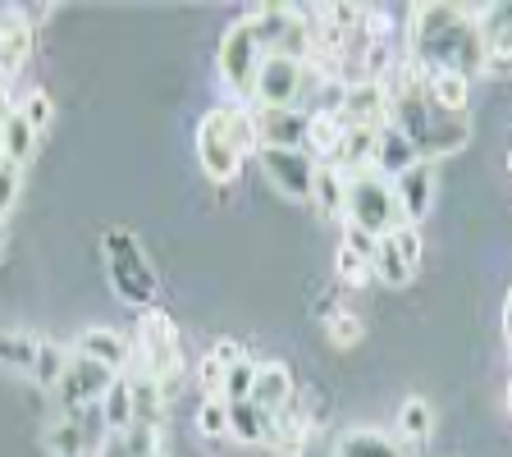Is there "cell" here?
I'll list each match as a JSON object with an SVG mask.
<instances>
[{"label":"cell","mask_w":512,"mask_h":457,"mask_svg":"<svg viewBox=\"0 0 512 457\" xmlns=\"http://www.w3.org/2000/svg\"><path fill=\"white\" fill-rule=\"evenodd\" d=\"M334 275H339V284H348V288H362V284H371V279H375V270H371V256H362V252H357V247L339 243V252H334Z\"/></svg>","instance_id":"cell-33"},{"label":"cell","mask_w":512,"mask_h":457,"mask_svg":"<svg viewBox=\"0 0 512 457\" xmlns=\"http://www.w3.org/2000/svg\"><path fill=\"white\" fill-rule=\"evenodd\" d=\"M5 243H10V229H5V220H0V256H5Z\"/></svg>","instance_id":"cell-44"},{"label":"cell","mask_w":512,"mask_h":457,"mask_svg":"<svg viewBox=\"0 0 512 457\" xmlns=\"http://www.w3.org/2000/svg\"><path fill=\"white\" fill-rule=\"evenodd\" d=\"M261 42H256V28L252 19H238L224 28L220 37V78L229 83V92L243 101V106H252V87H256V69H261Z\"/></svg>","instance_id":"cell-7"},{"label":"cell","mask_w":512,"mask_h":457,"mask_svg":"<svg viewBox=\"0 0 512 457\" xmlns=\"http://www.w3.org/2000/svg\"><path fill=\"white\" fill-rule=\"evenodd\" d=\"M307 435H311V412H307V403L293 394L275 412V430H270L266 448H275V453H302V448H307Z\"/></svg>","instance_id":"cell-18"},{"label":"cell","mask_w":512,"mask_h":457,"mask_svg":"<svg viewBox=\"0 0 512 457\" xmlns=\"http://www.w3.org/2000/svg\"><path fill=\"white\" fill-rule=\"evenodd\" d=\"M343 133H348V124H343L339 115H311V128H307V151L316 165H330L334 151H339Z\"/></svg>","instance_id":"cell-28"},{"label":"cell","mask_w":512,"mask_h":457,"mask_svg":"<svg viewBox=\"0 0 512 457\" xmlns=\"http://www.w3.org/2000/svg\"><path fill=\"white\" fill-rule=\"evenodd\" d=\"M37 348H42V339H32V334H19V330H14V334H0V366L32 375Z\"/></svg>","instance_id":"cell-32"},{"label":"cell","mask_w":512,"mask_h":457,"mask_svg":"<svg viewBox=\"0 0 512 457\" xmlns=\"http://www.w3.org/2000/svg\"><path fill=\"white\" fill-rule=\"evenodd\" d=\"M128 375V389H133V412H138V421H147V426H160V416H165V384L156 380L151 371H124Z\"/></svg>","instance_id":"cell-24"},{"label":"cell","mask_w":512,"mask_h":457,"mask_svg":"<svg viewBox=\"0 0 512 457\" xmlns=\"http://www.w3.org/2000/svg\"><path fill=\"white\" fill-rule=\"evenodd\" d=\"M224 375H229V366L215 362L211 352H206L202 362H197V384H202L206 398H224Z\"/></svg>","instance_id":"cell-40"},{"label":"cell","mask_w":512,"mask_h":457,"mask_svg":"<svg viewBox=\"0 0 512 457\" xmlns=\"http://www.w3.org/2000/svg\"><path fill=\"white\" fill-rule=\"evenodd\" d=\"M256 124H261V147H302L307 151L311 110H298V106L256 110Z\"/></svg>","instance_id":"cell-14"},{"label":"cell","mask_w":512,"mask_h":457,"mask_svg":"<svg viewBox=\"0 0 512 457\" xmlns=\"http://www.w3.org/2000/svg\"><path fill=\"white\" fill-rule=\"evenodd\" d=\"M106 435H110V426H106V416H101V407H83V412L55 416L51 426L42 430V444L51 457H92V453H101Z\"/></svg>","instance_id":"cell-8"},{"label":"cell","mask_w":512,"mask_h":457,"mask_svg":"<svg viewBox=\"0 0 512 457\" xmlns=\"http://www.w3.org/2000/svg\"><path fill=\"white\" fill-rule=\"evenodd\" d=\"M503 334H508V343H512V288H508V302H503Z\"/></svg>","instance_id":"cell-43"},{"label":"cell","mask_w":512,"mask_h":457,"mask_svg":"<svg viewBox=\"0 0 512 457\" xmlns=\"http://www.w3.org/2000/svg\"><path fill=\"white\" fill-rule=\"evenodd\" d=\"M394 197H398V206H403L407 224L421 220V215L430 211V202H435V160H416L412 170L398 174Z\"/></svg>","instance_id":"cell-16"},{"label":"cell","mask_w":512,"mask_h":457,"mask_svg":"<svg viewBox=\"0 0 512 457\" xmlns=\"http://www.w3.org/2000/svg\"><path fill=\"white\" fill-rule=\"evenodd\" d=\"M375 133L380 128H362V124H352L348 133H343V142H339V151H334V170H343L352 179V174H362V170H371L375 165Z\"/></svg>","instance_id":"cell-21"},{"label":"cell","mask_w":512,"mask_h":457,"mask_svg":"<svg viewBox=\"0 0 512 457\" xmlns=\"http://www.w3.org/2000/svg\"><path fill=\"white\" fill-rule=\"evenodd\" d=\"M101 256H106V275L115 284V293L138 311L156 307V293H160V279L151 270V256L142 252V243L128 229H106L101 234Z\"/></svg>","instance_id":"cell-3"},{"label":"cell","mask_w":512,"mask_h":457,"mask_svg":"<svg viewBox=\"0 0 512 457\" xmlns=\"http://www.w3.org/2000/svg\"><path fill=\"white\" fill-rule=\"evenodd\" d=\"M32 46H37V28L28 23V14L23 10L0 14V78H5V83L32 60Z\"/></svg>","instance_id":"cell-13"},{"label":"cell","mask_w":512,"mask_h":457,"mask_svg":"<svg viewBox=\"0 0 512 457\" xmlns=\"http://www.w3.org/2000/svg\"><path fill=\"white\" fill-rule=\"evenodd\" d=\"M211 357H215V362H224V366H238V362H243V357H247V352H243V343H234V339H220V343H215V348H211Z\"/></svg>","instance_id":"cell-41"},{"label":"cell","mask_w":512,"mask_h":457,"mask_svg":"<svg viewBox=\"0 0 512 457\" xmlns=\"http://www.w3.org/2000/svg\"><path fill=\"white\" fill-rule=\"evenodd\" d=\"M14 110H19V115L28 119V124L37 128V133H46V128H51V115H55L51 96H46L42 87H32V92H23V101H19V106H14Z\"/></svg>","instance_id":"cell-37"},{"label":"cell","mask_w":512,"mask_h":457,"mask_svg":"<svg viewBox=\"0 0 512 457\" xmlns=\"http://www.w3.org/2000/svg\"><path fill=\"white\" fill-rule=\"evenodd\" d=\"M380 83H384V96H389V124H394L398 133H407V142L421 151V160H439V156H453L458 147H467L471 119L439 110L426 96L421 69H416L407 55L394 60V69H389Z\"/></svg>","instance_id":"cell-2"},{"label":"cell","mask_w":512,"mask_h":457,"mask_svg":"<svg viewBox=\"0 0 512 457\" xmlns=\"http://www.w3.org/2000/svg\"><path fill=\"white\" fill-rule=\"evenodd\" d=\"M325 330H330V343L334 348H352V343H362V320L352 316V311H330V320H325Z\"/></svg>","instance_id":"cell-38"},{"label":"cell","mask_w":512,"mask_h":457,"mask_svg":"<svg viewBox=\"0 0 512 457\" xmlns=\"http://www.w3.org/2000/svg\"><path fill=\"white\" fill-rule=\"evenodd\" d=\"M430 426H435V416H430V403L426 398H407L403 412H398V430H403V439H430Z\"/></svg>","instance_id":"cell-34"},{"label":"cell","mask_w":512,"mask_h":457,"mask_svg":"<svg viewBox=\"0 0 512 457\" xmlns=\"http://www.w3.org/2000/svg\"><path fill=\"white\" fill-rule=\"evenodd\" d=\"M293 394H298V389H293V375H288L284 362H256V384H252V403L256 407L279 412Z\"/></svg>","instance_id":"cell-20"},{"label":"cell","mask_w":512,"mask_h":457,"mask_svg":"<svg viewBox=\"0 0 512 457\" xmlns=\"http://www.w3.org/2000/svg\"><path fill=\"white\" fill-rule=\"evenodd\" d=\"M197 430H202L206 439L229 435V403H224V398H206V403L197 407Z\"/></svg>","instance_id":"cell-35"},{"label":"cell","mask_w":512,"mask_h":457,"mask_svg":"<svg viewBox=\"0 0 512 457\" xmlns=\"http://www.w3.org/2000/svg\"><path fill=\"white\" fill-rule=\"evenodd\" d=\"M334 457H403V444L394 435H380V430H352L339 439Z\"/></svg>","instance_id":"cell-27"},{"label":"cell","mask_w":512,"mask_h":457,"mask_svg":"<svg viewBox=\"0 0 512 457\" xmlns=\"http://www.w3.org/2000/svg\"><path fill=\"white\" fill-rule=\"evenodd\" d=\"M416 266H421V234H416V224H403V229H394V234L375 238V279L389 288H403L407 279L416 275Z\"/></svg>","instance_id":"cell-12"},{"label":"cell","mask_w":512,"mask_h":457,"mask_svg":"<svg viewBox=\"0 0 512 457\" xmlns=\"http://www.w3.org/2000/svg\"><path fill=\"white\" fill-rule=\"evenodd\" d=\"M83 357H92V362L110 366V371L124 375L128 366H133V352H138V343L128 339V334L119 330H106V325H92V330H83V339H78V348Z\"/></svg>","instance_id":"cell-15"},{"label":"cell","mask_w":512,"mask_h":457,"mask_svg":"<svg viewBox=\"0 0 512 457\" xmlns=\"http://www.w3.org/2000/svg\"><path fill=\"white\" fill-rule=\"evenodd\" d=\"M197 165H202L206 179H215V183H234L238 170H243V151L229 142L215 106L197 119Z\"/></svg>","instance_id":"cell-11"},{"label":"cell","mask_w":512,"mask_h":457,"mask_svg":"<svg viewBox=\"0 0 512 457\" xmlns=\"http://www.w3.org/2000/svg\"><path fill=\"white\" fill-rule=\"evenodd\" d=\"M252 384H256V362L243 357V362L229 366V375H224V403H243V398H252Z\"/></svg>","instance_id":"cell-36"},{"label":"cell","mask_w":512,"mask_h":457,"mask_svg":"<svg viewBox=\"0 0 512 457\" xmlns=\"http://www.w3.org/2000/svg\"><path fill=\"white\" fill-rule=\"evenodd\" d=\"M421 78H426V74H421ZM426 96L435 101L439 110H448V115H467V106H471V78L430 74L426 78Z\"/></svg>","instance_id":"cell-26"},{"label":"cell","mask_w":512,"mask_h":457,"mask_svg":"<svg viewBox=\"0 0 512 457\" xmlns=\"http://www.w3.org/2000/svg\"><path fill=\"white\" fill-rule=\"evenodd\" d=\"M270 430H275V412L256 407L252 398L229 403V435L234 439H243V444H270Z\"/></svg>","instance_id":"cell-23"},{"label":"cell","mask_w":512,"mask_h":457,"mask_svg":"<svg viewBox=\"0 0 512 457\" xmlns=\"http://www.w3.org/2000/svg\"><path fill=\"white\" fill-rule=\"evenodd\" d=\"M37 142H42V133L28 124V119L14 110L5 124H0V160H10V165H28L32 160V151H37Z\"/></svg>","instance_id":"cell-25"},{"label":"cell","mask_w":512,"mask_h":457,"mask_svg":"<svg viewBox=\"0 0 512 457\" xmlns=\"http://www.w3.org/2000/svg\"><path fill=\"white\" fill-rule=\"evenodd\" d=\"M69 362H74V352L60 348L55 339H42V348H37V362H32V375H28V380H37L42 389H55Z\"/></svg>","instance_id":"cell-31"},{"label":"cell","mask_w":512,"mask_h":457,"mask_svg":"<svg viewBox=\"0 0 512 457\" xmlns=\"http://www.w3.org/2000/svg\"><path fill=\"white\" fill-rule=\"evenodd\" d=\"M19 192H23V170L19 165H10V160H0V220L14 211Z\"/></svg>","instance_id":"cell-39"},{"label":"cell","mask_w":512,"mask_h":457,"mask_svg":"<svg viewBox=\"0 0 512 457\" xmlns=\"http://www.w3.org/2000/svg\"><path fill=\"white\" fill-rule=\"evenodd\" d=\"M407 215L394 197V183L380 179L375 170H362L348 179V202H343V229H362L371 238H384L403 229Z\"/></svg>","instance_id":"cell-5"},{"label":"cell","mask_w":512,"mask_h":457,"mask_svg":"<svg viewBox=\"0 0 512 457\" xmlns=\"http://www.w3.org/2000/svg\"><path fill=\"white\" fill-rule=\"evenodd\" d=\"M508 174H512V151H508Z\"/></svg>","instance_id":"cell-45"},{"label":"cell","mask_w":512,"mask_h":457,"mask_svg":"<svg viewBox=\"0 0 512 457\" xmlns=\"http://www.w3.org/2000/svg\"><path fill=\"white\" fill-rule=\"evenodd\" d=\"M476 23H480V37H485V51H490V60H512V0H499V5H480Z\"/></svg>","instance_id":"cell-19"},{"label":"cell","mask_w":512,"mask_h":457,"mask_svg":"<svg viewBox=\"0 0 512 457\" xmlns=\"http://www.w3.org/2000/svg\"><path fill=\"white\" fill-rule=\"evenodd\" d=\"M215 110H220V124H224V133H229V142L243 151V160L256 156V151H261V124H256V110L243 106V101H224V106H215Z\"/></svg>","instance_id":"cell-22"},{"label":"cell","mask_w":512,"mask_h":457,"mask_svg":"<svg viewBox=\"0 0 512 457\" xmlns=\"http://www.w3.org/2000/svg\"><path fill=\"white\" fill-rule=\"evenodd\" d=\"M508 407H512V384H508Z\"/></svg>","instance_id":"cell-46"},{"label":"cell","mask_w":512,"mask_h":457,"mask_svg":"<svg viewBox=\"0 0 512 457\" xmlns=\"http://www.w3.org/2000/svg\"><path fill=\"white\" fill-rule=\"evenodd\" d=\"M133 343H138V366L156 375V380L165 384V394H170L174 375H179V366H183L179 330H174V320L165 316L160 307L138 311V334H133Z\"/></svg>","instance_id":"cell-6"},{"label":"cell","mask_w":512,"mask_h":457,"mask_svg":"<svg viewBox=\"0 0 512 457\" xmlns=\"http://www.w3.org/2000/svg\"><path fill=\"white\" fill-rule=\"evenodd\" d=\"M407 60L421 74H485V37H480L476 10L462 5H412L407 10Z\"/></svg>","instance_id":"cell-1"},{"label":"cell","mask_w":512,"mask_h":457,"mask_svg":"<svg viewBox=\"0 0 512 457\" xmlns=\"http://www.w3.org/2000/svg\"><path fill=\"white\" fill-rule=\"evenodd\" d=\"M101 416H106L110 435H124V430L138 421V412H133V389H128V375H119V380L110 384V394L101 398Z\"/></svg>","instance_id":"cell-29"},{"label":"cell","mask_w":512,"mask_h":457,"mask_svg":"<svg viewBox=\"0 0 512 457\" xmlns=\"http://www.w3.org/2000/svg\"><path fill=\"white\" fill-rule=\"evenodd\" d=\"M330 74H320L311 60H288V55H266L256 69V87H252V110H275V106H298L311 110L320 83Z\"/></svg>","instance_id":"cell-4"},{"label":"cell","mask_w":512,"mask_h":457,"mask_svg":"<svg viewBox=\"0 0 512 457\" xmlns=\"http://www.w3.org/2000/svg\"><path fill=\"white\" fill-rule=\"evenodd\" d=\"M119 380V371L92 362L83 352H74V362L64 366L60 384H55V398H60V412H83V407H101V398L110 394V384Z\"/></svg>","instance_id":"cell-9"},{"label":"cell","mask_w":512,"mask_h":457,"mask_svg":"<svg viewBox=\"0 0 512 457\" xmlns=\"http://www.w3.org/2000/svg\"><path fill=\"white\" fill-rule=\"evenodd\" d=\"M256 160H261V170H266V179L275 183L284 197H298V202H311V188H316V160H311V151L302 147H261L256 151Z\"/></svg>","instance_id":"cell-10"},{"label":"cell","mask_w":512,"mask_h":457,"mask_svg":"<svg viewBox=\"0 0 512 457\" xmlns=\"http://www.w3.org/2000/svg\"><path fill=\"white\" fill-rule=\"evenodd\" d=\"M311 202H316L325 215H343V202H348V174L334 170V165H320L316 188H311Z\"/></svg>","instance_id":"cell-30"},{"label":"cell","mask_w":512,"mask_h":457,"mask_svg":"<svg viewBox=\"0 0 512 457\" xmlns=\"http://www.w3.org/2000/svg\"><path fill=\"white\" fill-rule=\"evenodd\" d=\"M416 160H421V151L407 142V133H398L394 124H384L380 133H375V165L371 170L380 174V179H389L394 183L403 170H412Z\"/></svg>","instance_id":"cell-17"},{"label":"cell","mask_w":512,"mask_h":457,"mask_svg":"<svg viewBox=\"0 0 512 457\" xmlns=\"http://www.w3.org/2000/svg\"><path fill=\"white\" fill-rule=\"evenodd\" d=\"M96 457H133V453H128L124 435H106V444H101V453Z\"/></svg>","instance_id":"cell-42"}]
</instances>
